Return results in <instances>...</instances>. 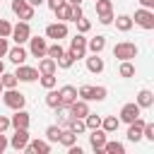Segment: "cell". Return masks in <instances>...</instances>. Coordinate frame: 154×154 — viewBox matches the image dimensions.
<instances>
[{
  "instance_id": "cell-1",
  "label": "cell",
  "mask_w": 154,
  "mask_h": 154,
  "mask_svg": "<svg viewBox=\"0 0 154 154\" xmlns=\"http://www.w3.org/2000/svg\"><path fill=\"white\" fill-rule=\"evenodd\" d=\"M0 96H2V103H5L7 108H12V111L24 108V103H26V96H24L22 91H17V87H14V89H5Z\"/></svg>"
},
{
  "instance_id": "cell-2",
  "label": "cell",
  "mask_w": 154,
  "mask_h": 154,
  "mask_svg": "<svg viewBox=\"0 0 154 154\" xmlns=\"http://www.w3.org/2000/svg\"><path fill=\"white\" fill-rule=\"evenodd\" d=\"M113 58H118V60H132V58H137V46L132 41H120V43L113 46Z\"/></svg>"
},
{
  "instance_id": "cell-3",
  "label": "cell",
  "mask_w": 154,
  "mask_h": 154,
  "mask_svg": "<svg viewBox=\"0 0 154 154\" xmlns=\"http://www.w3.org/2000/svg\"><path fill=\"white\" fill-rule=\"evenodd\" d=\"M132 24H137V26H142V29L152 31V29H154V12H152V10H147V7H140V10H135Z\"/></svg>"
},
{
  "instance_id": "cell-4",
  "label": "cell",
  "mask_w": 154,
  "mask_h": 154,
  "mask_svg": "<svg viewBox=\"0 0 154 154\" xmlns=\"http://www.w3.org/2000/svg\"><path fill=\"white\" fill-rule=\"evenodd\" d=\"M70 53L75 55V60H82V58H87V38H84V34H75L72 38H70Z\"/></svg>"
},
{
  "instance_id": "cell-5",
  "label": "cell",
  "mask_w": 154,
  "mask_h": 154,
  "mask_svg": "<svg viewBox=\"0 0 154 154\" xmlns=\"http://www.w3.org/2000/svg\"><path fill=\"white\" fill-rule=\"evenodd\" d=\"M29 128H14V135L7 140L10 142V147L12 149H17V152H24V147L29 144Z\"/></svg>"
},
{
  "instance_id": "cell-6",
  "label": "cell",
  "mask_w": 154,
  "mask_h": 154,
  "mask_svg": "<svg viewBox=\"0 0 154 154\" xmlns=\"http://www.w3.org/2000/svg\"><path fill=\"white\" fill-rule=\"evenodd\" d=\"M29 36H31L29 22H22V19H19V22L12 26V34H10V38H12L14 43H19V46H22V43H26V41H29Z\"/></svg>"
},
{
  "instance_id": "cell-7",
  "label": "cell",
  "mask_w": 154,
  "mask_h": 154,
  "mask_svg": "<svg viewBox=\"0 0 154 154\" xmlns=\"http://www.w3.org/2000/svg\"><path fill=\"white\" fill-rule=\"evenodd\" d=\"M34 10L36 7H31L26 0H12V12L22 19V22H29V19H34Z\"/></svg>"
},
{
  "instance_id": "cell-8",
  "label": "cell",
  "mask_w": 154,
  "mask_h": 154,
  "mask_svg": "<svg viewBox=\"0 0 154 154\" xmlns=\"http://www.w3.org/2000/svg\"><path fill=\"white\" fill-rule=\"evenodd\" d=\"M48 51V41L43 36H29V53L34 58H43Z\"/></svg>"
},
{
  "instance_id": "cell-9",
  "label": "cell",
  "mask_w": 154,
  "mask_h": 154,
  "mask_svg": "<svg viewBox=\"0 0 154 154\" xmlns=\"http://www.w3.org/2000/svg\"><path fill=\"white\" fill-rule=\"evenodd\" d=\"M142 116V108L132 101V103H125L123 108H120V113H118V120L120 123H132L135 118H140Z\"/></svg>"
},
{
  "instance_id": "cell-10",
  "label": "cell",
  "mask_w": 154,
  "mask_h": 154,
  "mask_svg": "<svg viewBox=\"0 0 154 154\" xmlns=\"http://www.w3.org/2000/svg\"><path fill=\"white\" fill-rule=\"evenodd\" d=\"M67 36V24L65 22H53L46 26V38H53V41H60Z\"/></svg>"
},
{
  "instance_id": "cell-11",
  "label": "cell",
  "mask_w": 154,
  "mask_h": 154,
  "mask_svg": "<svg viewBox=\"0 0 154 154\" xmlns=\"http://www.w3.org/2000/svg\"><path fill=\"white\" fill-rule=\"evenodd\" d=\"M14 77L19 79V82H36L38 79V70L36 67H29V65H17V72H14Z\"/></svg>"
},
{
  "instance_id": "cell-12",
  "label": "cell",
  "mask_w": 154,
  "mask_h": 154,
  "mask_svg": "<svg viewBox=\"0 0 154 154\" xmlns=\"http://www.w3.org/2000/svg\"><path fill=\"white\" fill-rule=\"evenodd\" d=\"M67 111H70L72 118H84V116L89 113V101H84V99H75V101L67 106Z\"/></svg>"
},
{
  "instance_id": "cell-13",
  "label": "cell",
  "mask_w": 154,
  "mask_h": 154,
  "mask_svg": "<svg viewBox=\"0 0 154 154\" xmlns=\"http://www.w3.org/2000/svg\"><path fill=\"white\" fill-rule=\"evenodd\" d=\"M10 125H12V128H29V125H31V116H29L24 108H17L14 116H10Z\"/></svg>"
},
{
  "instance_id": "cell-14",
  "label": "cell",
  "mask_w": 154,
  "mask_h": 154,
  "mask_svg": "<svg viewBox=\"0 0 154 154\" xmlns=\"http://www.w3.org/2000/svg\"><path fill=\"white\" fill-rule=\"evenodd\" d=\"M91 135H89V144H91V149L99 154L101 152V147H103V142H106V137H108V132H103L101 128H94V130H89Z\"/></svg>"
},
{
  "instance_id": "cell-15",
  "label": "cell",
  "mask_w": 154,
  "mask_h": 154,
  "mask_svg": "<svg viewBox=\"0 0 154 154\" xmlns=\"http://www.w3.org/2000/svg\"><path fill=\"white\" fill-rule=\"evenodd\" d=\"M24 152H29V154H48L51 152V142L48 140H29Z\"/></svg>"
},
{
  "instance_id": "cell-16",
  "label": "cell",
  "mask_w": 154,
  "mask_h": 154,
  "mask_svg": "<svg viewBox=\"0 0 154 154\" xmlns=\"http://www.w3.org/2000/svg\"><path fill=\"white\" fill-rule=\"evenodd\" d=\"M58 94H60V106H70L75 99H77V87H72V84H65V87H60L58 89Z\"/></svg>"
},
{
  "instance_id": "cell-17",
  "label": "cell",
  "mask_w": 154,
  "mask_h": 154,
  "mask_svg": "<svg viewBox=\"0 0 154 154\" xmlns=\"http://www.w3.org/2000/svg\"><path fill=\"white\" fill-rule=\"evenodd\" d=\"M130 128H128V140L130 142H140L142 140V128H144V120L142 118H135L132 123H128Z\"/></svg>"
},
{
  "instance_id": "cell-18",
  "label": "cell",
  "mask_w": 154,
  "mask_h": 154,
  "mask_svg": "<svg viewBox=\"0 0 154 154\" xmlns=\"http://www.w3.org/2000/svg\"><path fill=\"white\" fill-rule=\"evenodd\" d=\"M7 58H10V60H12L14 65H22V63H26L29 53H26V51H24V48H22V46L17 43L14 48H10V51H7Z\"/></svg>"
},
{
  "instance_id": "cell-19",
  "label": "cell",
  "mask_w": 154,
  "mask_h": 154,
  "mask_svg": "<svg viewBox=\"0 0 154 154\" xmlns=\"http://www.w3.org/2000/svg\"><path fill=\"white\" fill-rule=\"evenodd\" d=\"M38 75H53L55 70H58V63L53 60V58H48V55H43L41 60H38Z\"/></svg>"
},
{
  "instance_id": "cell-20",
  "label": "cell",
  "mask_w": 154,
  "mask_h": 154,
  "mask_svg": "<svg viewBox=\"0 0 154 154\" xmlns=\"http://www.w3.org/2000/svg\"><path fill=\"white\" fill-rule=\"evenodd\" d=\"M103 58L99 55V53H91L89 58H87V70L89 72H94V75H99V72H103Z\"/></svg>"
},
{
  "instance_id": "cell-21",
  "label": "cell",
  "mask_w": 154,
  "mask_h": 154,
  "mask_svg": "<svg viewBox=\"0 0 154 154\" xmlns=\"http://www.w3.org/2000/svg\"><path fill=\"white\" fill-rule=\"evenodd\" d=\"M135 103H137L140 108H152V106H154V94H152L149 89H140Z\"/></svg>"
},
{
  "instance_id": "cell-22",
  "label": "cell",
  "mask_w": 154,
  "mask_h": 154,
  "mask_svg": "<svg viewBox=\"0 0 154 154\" xmlns=\"http://www.w3.org/2000/svg\"><path fill=\"white\" fill-rule=\"evenodd\" d=\"M53 12H55V17H58L60 22H72V5H70L67 0H65L63 5H58Z\"/></svg>"
},
{
  "instance_id": "cell-23",
  "label": "cell",
  "mask_w": 154,
  "mask_h": 154,
  "mask_svg": "<svg viewBox=\"0 0 154 154\" xmlns=\"http://www.w3.org/2000/svg\"><path fill=\"white\" fill-rule=\"evenodd\" d=\"M106 48V36H94V38H87V51L89 53H101Z\"/></svg>"
},
{
  "instance_id": "cell-24",
  "label": "cell",
  "mask_w": 154,
  "mask_h": 154,
  "mask_svg": "<svg viewBox=\"0 0 154 154\" xmlns=\"http://www.w3.org/2000/svg\"><path fill=\"white\" fill-rule=\"evenodd\" d=\"M118 128H120V120H118L116 116H103V118H101V130H103V132L111 135V132H116Z\"/></svg>"
},
{
  "instance_id": "cell-25",
  "label": "cell",
  "mask_w": 154,
  "mask_h": 154,
  "mask_svg": "<svg viewBox=\"0 0 154 154\" xmlns=\"http://www.w3.org/2000/svg\"><path fill=\"white\" fill-rule=\"evenodd\" d=\"M113 19H116V29H118V31L125 34V31L132 29V17H130V14H118V17H113Z\"/></svg>"
},
{
  "instance_id": "cell-26",
  "label": "cell",
  "mask_w": 154,
  "mask_h": 154,
  "mask_svg": "<svg viewBox=\"0 0 154 154\" xmlns=\"http://www.w3.org/2000/svg\"><path fill=\"white\" fill-rule=\"evenodd\" d=\"M75 142H77V135H75L70 128H63V130H60V137H58V144L70 147V144H75Z\"/></svg>"
},
{
  "instance_id": "cell-27",
  "label": "cell",
  "mask_w": 154,
  "mask_h": 154,
  "mask_svg": "<svg viewBox=\"0 0 154 154\" xmlns=\"http://www.w3.org/2000/svg\"><path fill=\"white\" fill-rule=\"evenodd\" d=\"M101 152H106V154H125V144H123V142H116V140H113V142L106 140L103 147H101Z\"/></svg>"
},
{
  "instance_id": "cell-28",
  "label": "cell",
  "mask_w": 154,
  "mask_h": 154,
  "mask_svg": "<svg viewBox=\"0 0 154 154\" xmlns=\"http://www.w3.org/2000/svg\"><path fill=\"white\" fill-rule=\"evenodd\" d=\"M55 63H58V67H63V70H70V67H72L77 60H75V55H72L70 51H63V55H60Z\"/></svg>"
},
{
  "instance_id": "cell-29",
  "label": "cell",
  "mask_w": 154,
  "mask_h": 154,
  "mask_svg": "<svg viewBox=\"0 0 154 154\" xmlns=\"http://www.w3.org/2000/svg\"><path fill=\"white\" fill-rule=\"evenodd\" d=\"M46 106L48 108H58L60 106V94L55 91V87L53 89H46Z\"/></svg>"
},
{
  "instance_id": "cell-30",
  "label": "cell",
  "mask_w": 154,
  "mask_h": 154,
  "mask_svg": "<svg viewBox=\"0 0 154 154\" xmlns=\"http://www.w3.org/2000/svg\"><path fill=\"white\" fill-rule=\"evenodd\" d=\"M0 82H2L5 89H14V87L19 84V79L14 77V72H2V75H0Z\"/></svg>"
},
{
  "instance_id": "cell-31",
  "label": "cell",
  "mask_w": 154,
  "mask_h": 154,
  "mask_svg": "<svg viewBox=\"0 0 154 154\" xmlns=\"http://www.w3.org/2000/svg\"><path fill=\"white\" fill-rule=\"evenodd\" d=\"M67 128L75 132V135H82V132H87V125H84V118H70V123H67Z\"/></svg>"
},
{
  "instance_id": "cell-32",
  "label": "cell",
  "mask_w": 154,
  "mask_h": 154,
  "mask_svg": "<svg viewBox=\"0 0 154 154\" xmlns=\"http://www.w3.org/2000/svg\"><path fill=\"white\" fill-rule=\"evenodd\" d=\"M118 75H120V77H125V79H128V77H132V75H135V65H132L130 60H120Z\"/></svg>"
},
{
  "instance_id": "cell-33",
  "label": "cell",
  "mask_w": 154,
  "mask_h": 154,
  "mask_svg": "<svg viewBox=\"0 0 154 154\" xmlns=\"http://www.w3.org/2000/svg\"><path fill=\"white\" fill-rule=\"evenodd\" d=\"M84 125H87V130L101 128V116H96V113H87V116H84Z\"/></svg>"
},
{
  "instance_id": "cell-34",
  "label": "cell",
  "mask_w": 154,
  "mask_h": 154,
  "mask_svg": "<svg viewBox=\"0 0 154 154\" xmlns=\"http://www.w3.org/2000/svg\"><path fill=\"white\" fill-rule=\"evenodd\" d=\"M94 7H96V14L113 12V2H111V0H94Z\"/></svg>"
},
{
  "instance_id": "cell-35",
  "label": "cell",
  "mask_w": 154,
  "mask_h": 154,
  "mask_svg": "<svg viewBox=\"0 0 154 154\" xmlns=\"http://www.w3.org/2000/svg\"><path fill=\"white\" fill-rule=\"evenodd\" d=\"M46 55H48V58H53V60H58V58L63 55V46H60V41L51 43V46H48V51H46Z\"/></svg>"
},
{
  "instance_id": "cell-36",
  "label": "cell",
  "mask_w": 154,
  "mask_h": 154,
  "mask_svg": "<svg viewBox=\"0 0 154 154\" xmlns=\"http://www.w3.org/2000/svg\"><path fill=\"white\" fill-rule=\"evenodd\" d=\"M38 82H41L43 89H53L58 79H55V72H53V75H38Z\"/></svg>"
},
{
  "instance_id": "cell-37",
  "label": "cell",
  "mask_w": 154,
  "mask_h": 154,
  "mask_svg": "<svg viewBox=\"0 0 154 154\" xmlns=\"http://www.w3.org/2000/svg\"><path fill=\"white\" fill-rule=\"evenodd\" d=\"M60 130H63L60 125H48V128H46V140H48V142H58Z\"/></svg>"
},
{
  "instance_id": "cell-38",
  "label": "cell",
  "mask_w": 154,
  "mask_h": 154,
  "mask_svg": "<svg viewBox=\"0 0 154 154\" xmlns=\"http://www.w3.org/2000/svg\"><path fill=\"white\" fill-rule=\"evenodd\" d=\"M106 94H108V89L106 87H91V101H103L106 99Z\"/></svg>"
},
{
  "instance_id": "cell-39",
  "label": "cell",
  "mask_w": 154,
  "mask_h": 154,
  "mask_svg": "<svg viewBox=\"0 0 154 154\" xmlns=\"http://www.w3.org/2000/svg\"><path fill=\"white\" fill-rule=\"evenodd\" d=\"M75 24H77V31H79V34H87V31L91 29V22H89L84 14H82L79 19H75Z\"/></svg>"
},
{
  "instance_id": "cell-40",
  "label": "cell",
  "mask_w": 154,
  "mask_h": 154,
  "mask_svg": "<svg viewBox=\"0 0 154 154\" xmlns=\"http://www.w3.org/2000/svg\"><path fill=\"white\" fill-rule=\"evenodd\" d=\"M77 99H84V101H91V84H82L77 89Z\"/></svg>"
},
{
  "instance_id": "cell-41",
  "label": "cell",
  "mask_w": 154,
  "mask_h": 154,
  "mask_svg": "<svg viewBox=\"0 0 154 154\" xmlns=\"http://www.w3.org/2000/svg\"><path fill=\"white\" fill-rule=\"evenodd\" d=\"M142 137L149 140V142H154V123H144V128H142Z\"/></svg>"
},
{
  "instance_id": "cell-42",
  "label": "cell",
  "mask_w": 154,
  "mask_h": 154,
  "mask_svg": "<svg viewBox=\"0 0 154 154\" xmlns=\"http://www.w3.org/2000/svg\"><path fill=\"white\" fill-rule=\"evenodd\" d=\"M10 34H12V24H10L7 19H2V17H0V36L10 38Z\"/></svg>"
},
{
  "instance_id": "cell-43",
  "label": "cell",
  "mask_w": 154,
  "mask_h": 154,
  "mask_svg": "<svg viewBox=\"0 0 154 154\" xmlns=\"http://www.w3.org/2000/svg\"><path fill=\"white\" fill-rule=\"evenodd\" d=\"M7 51H10V43H7V38H5V36H0V58H5V55H7Z\"/></svg>"
},
{
  "instance_id": "cell-44",
  "label": "cell",
  "mask_w": 154,
  "mask_h": 154,
  "mask_svg": "<svg viewBox=\"0 0 154 154\" xmlns=\"http://www.w3.org/2000/svg\"><path fill=\"white\" fill-rule=\"evenodd\" d=\"M12 125H10V118L7 116H0V132H7Z\"/></svg>"
},
{
  "instance_id": "cell-45",
  "label": "cell",
  "mask_w": 154,
  "mask_h": 154,
  "mask_svg": "<svg viewBox=\"0 0 154 154\" xmlns=\"http://www.w3.org/2000/svg\"><path fill=\"white\" fill-rule=\"evenodd\" d=\"M82 14H84V12H82V5H72V22H75V19H79Z\"/></svg>"
},
{
  "instance_id": "cell-46",
  "label": "cell",
  "mask_w": 154,
  "mask_h": 154,
  "mask_svg": "<svg viewBox=\"0 0 154 154\" xmlns=\"http://www.w3.org/2000/svg\"><path fill=\"white\" fill-rule=\"evenodd\" d=\"M99 22H101V24H111V22H113V12H106V14H99Z\"/></svg>"
},
{
  "instance_id": "cell-47",
  "label": "cell",
  "mask_w": 154,
  "mask_h": 154,
  "mask_svg": "<svg viewBox=\"0 0 154 154\" xmlns=\"http://www.w3.org/2000/svg\"><path fill=\"white\" fill-rule=\"evenodd\" d=\"M7 147H10V142H7V137H5V132H0V154H2V152H5Z\"/></svg>"
},
{
  "instance_id": "cell-48",
  "label": "cell",
  "mask_w": 154,
  "mask_h": 154,
  "mask_svg": "<svg viewBox=\"0 0 154 154\" xmlns=\"http://www.w3.org/2000/svg\"><path fill=\"white\" fill-rule=\"evenodd\" d=\"M63 2H65V0H46V5H48L51 10H55V7H58V5H63Z\"/></svg>"
},
{
  "instance_id": "cell-49",
  "label": "cell",
  "mask_w": 154,
  "mask_h": 154,
  "mask_svg": "<svg viewBox=\"0 0 154 154\" xmlns=\"http://www.w3.org/2000/svg\"><path fill=\"white\" fill-rule=\"evenodd\" d=\"M142 7H147V10H154V0H137Z\"/></svg>"
},
{
  "instance_id": "cell-50",
  "label": "cell",
  "mask_w": 154,
  "mask_h": 154,
  "mask_svg": "<svg viewBox=\"0 0 154 154\" xmlns=\"http://www.w3.org/2000/svg\"><path fill=\"white\" fill-rule=\"evenodd\" d=\"M26 2H29V5H31V7H38V5H43V2H46V0H26Z\"/></svg>"
},
{
  "instance_id": "cell-51",
  "label": "cell",
  "mask_w": 154,
  "mask_h": 154,
  "mask_svg": "<svg viewBox=\"0 0 154 154\" xmlns=\"http://www.w3.org/2000/svg\"><path fill=\"white\" fill-rule=\"evenodd\" d=\"M70 5H82V0H67Z\"/></svg>"
},
{
  "instance_id": "cell-52",
  "label": "cell",
  "mask_w": 154,
  "mask_h": 154,
  "mask_svg": "<svg viewBox=\"0 0 154 154\" xmlns=\"http://www.w3.org/2000/svg\"><path fill=\"white\" fill-rule=\"evenodd\" d=\"M2 72H5V63L0 60V75H2Z\"/></svg>"
},
{
  "instance_id": "cell-53",
  "label": "cell",
  "mask_w": 154,
  "mask_h": 154,
  "mask_svg": "<svg viewBox=\"0 0 154 154\" xmlns=\"http://www.w3.org/2000/svg\"><path fill=\"white\" fill-rule=\"evenodd\" d=\"M2 91H5V87H2V82H0V94H2Z\"/></svg>"
}]
</instances>
